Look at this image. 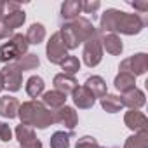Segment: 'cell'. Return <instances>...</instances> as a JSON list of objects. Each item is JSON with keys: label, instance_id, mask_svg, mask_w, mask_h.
Masks as SVG:
<instances>
[{"label": "cell", "instance_id": "8d00e7d4", "mask_svg": "<svg viewBox=\"0 0 148 148\" xmlns=\"http://www.w3.org/2000/svg\"><path fill=\"white\" fill-rule=\"evenodd\" d=\"M113 148H119V146H113Z\"/></svg>", "mask_w": 148, "mask_h": 148}, {"label": "cell", "instance_id": "52a82bcc", "mask_svg": "<svg viewBox=\"0 0 148 148\" xmlns=\"http://www.w3.org/2000/svg\"><path fill=\"white\" fill-rule=\"evenodd\" d=\"M0 77H2V84L4 89H7L9 92H18L21 89L23 84V71L16 66V63H9L2 68L0 71Z\"/></svg>", "mask_w": 148, "mask_h": 148}, {"label": "cell", "instance_id": "6da1fadb", "mask_svg": "<svg viewBox=\"0 0 148 148\" xmlns=\"http://www.w3.org/2000/svg\"><path fill=\"white\" fill-rule=\"evenodd\" d=\"M146 21L139 14H129L119 9H106L101 14L99 19V30L101 33H122V35H138L143 32Z\"/></svg>", "mask_w": 148, "mask_h": 148}, {"label": "cell", "instance_id": "8fae6325", "mask_svg": "<svg viewBox=\"0 0 148 148\" xmlns=\"http://www.w3.org/2000/svg\"><path fill=\"white\" fill-rule=\"evenodd\" d=\"M52 84H54V91H58V92H61L64 96L71 94L73 91L79 87L77 79L73 75H66V73H58V75H54Z\"/></svg>", "mask_w": 148, "mask_h": 148}, {"label": "cell", "instance_id": "9c48e42d", "mask_svg": "<svg viewBox=\"0 0 148 148\" xmlns=\"http://www.w3.org/2000/svg\"><path fill=\"white\" fill-rule=\"evenodd\" d=\"M54 122L63 125L64 129H68V132H71L73 129L77 127L79 124V115L75 112V108H71V106H61L59 110L54 112Z\"/></svg>", "mask_w": 148, "mask_h": 148}, {"label": "cell", "instance_id": "1f68e13d", "mask_svg": "<svg viewBox=\"0 0 148 148\" xmlns=\"http://www.w3.org/2000/svg\"><path fill=\"white\" fill-rule=\"evenodd\" d=\"M11 30H9V26L5 25V21H4V18H0V40H4V38H11Z\"/></svg>", "mask_w": 148, "mask_h": 148}, {"label": "cell", "instance_id": "4fadbf2b", "mask_svg": "<svg viewBox=\"0 0 148 148\" xmlns=\"http://www.w3.org/2000/svg\"><path fill=\"white\" fill-rule=\"evenodd\" d=\"M71 99H73V105L80 110H89L96 105V98L84 87V86H79L75 91L71 92Z\"/></svg>", "mask_w": 148, "mask_h": 148}, {"label": "cell", "instance_id": "cb8c5ba5", "mask_svg": "<svg viewBox=\"0 0 148 148\" xmlns=\"http://www.w3.org/2000/svg\"><path fill=\"white\" fill-rule=\"evenodd\" d=\"M99 103H101V108H103L105 112H108V113H117V112H120V110L124 108L122 99H120V96H117V94H105V96L99 99Z\"/></svg>", "mask_w": 148, "mask_h": 148}, {"label": "cell", "instance_id": "e0dca14e", "mask_svg": "<svg viewBox=\"0 0 148 148\" xmlns=\"http://www.w3.org/2000/svg\"><path fill=\"white\" fill-rule=\"evenodd\" d=\"M84 87L98 99H101L105 94H108V87H106V82H105V79L103 77H99V75H91V77H87V80H86V84H84Z\"/></svg>", "mask_w": 148, "mask_h": 148}, {"label": "cell", "instance_id": "8992f818", "mask_svg": "<svg viewBox=\"0 0 148 148\" xmlns=\"http://www.w3.org/2000/svg\"><path fill=\"white\" fill-rule=\"evenodd\" d=\"M45 56H47L51 64H61L68 58V49L64 47L59 32L51 35V38H49V42L45 45Z\"/></svg>", "mask_w": 148, "mask_h": 148}, {"label": "cell", "instance_id": "5b68a950", "mask_svg": "<svg viewBox=\"0 0 148 148\" xmlns=\"http://www.w3.org/2000/svg\"><path fill=\"white\" fill-rule=\"evenodd\" d=\"M119 70L120 71H125V73H131L132 77L145 75V73L148 71V54L136 52L131 58L122 59L120 64H119Z\"/></svg>", "mask_w": 148, "mask_h": 148}, {"label": "cell", "instance_id": "d590c367", "mask_svg": "<svg viewBox=\"0 0 148 148\" xmlns=\"http://www.w3.org/2000/svg\"><path fill=\"white\" fill-rule=\"evenodd\" d=\"M2 89H4V84H2V77H0V92H2Z\"/></svg>", "mask_w": 148, "mask_h": 148}, {"label": "cell", "instance_id": "2e32d148", "mask_svg": "<svg viewBox=\"0 0 148 148\" xmlns=\"http://www.w3.org/2000/svg\"><path fill=\"white\" fill-rule=\"evenodd\" d=\"M120 99H122V105L127 106L129 110H139V108L145 106V103H146L145 92H143L141 89H138V87H134V89L124 92Z\"/></svg>", "mask_w": 148, "mask_h": 148}, {"label": "cell", "instance_id": "7402d4cb", "mask_svg": "<svg viewBox=\"0 0 148 148\" xmlns=\"http://www.w3.org/2000/svg\"><path fill=\"white\" fill-rule=\"evenodd\" d=\"M16 66L21 70V71H30V70H37L40 66V58L37 54H32V52H26L23 56H19L16 61Z\"/></svg>", "mask_w": 148, "mask_h": 148}, {"label": "cell", "instance_id": "d4e9b609", "mask_svg": "<svg viewBox=\"0 0 148 148\" xmlns=\"http://www.w3.org/2000/svg\"><path fill=\"white\" fill-rule=\"evenodd\" d=\"M4 21H5V25L9 26V30L14 32L16 28H21V26L25 25V21H26V14H25L23 9H19V11H12V12L4 14Z\"/></svg>", "mask_w": 148, "mask_h": 148}, {"label": "cell", "instance_id": "484cf974", "mask_svg": "<svg viewBox=\"0 0 148 148\" xmlns=\"http://www.w3.org/2000/svg\"><path fill=\"white\" fill-rule=\"evenodd\" d=\"M124 148H148V129L129 136L124 143Z\"/></svg>", "mask_w": 148, "mask_h": 148}, {"label": "cell", "instance_id": "4316f807", "mask_svg": "<svg viewBox=\"0 0 148 148\" xmlns=\"http://www.w3.org/2000/svg\"><path fill=\"white\" fill-rule=\"evenodd\" d=\"M70 138H71V132L56 131L51 136L49 145H51V148H70Z\"/></svg>", "mask_w": 148, "mask_h": 148}, {"label": "cell", "instance_id": "4dcf8cb0", "mask_svg": "<svg viewBox=\"0 0 148 148\" xmlns=\"http://www.w3.org/2000/svg\"><path fill=\"white\" fill-rule=\"evenodd\" d=\"M11 139H12V129H11V125L7 122H0V141L7 143Z\"/></svg>", "mask_w": 148, "mask_h": 148}, {"label": "cell", "instance_id": "3957f363", "mask_svg": "<svg viewBox=\"0 0 148 148\" xmlns=\"http://www.w3.org/2000/svg\"><path fill=\"white\" fill-rule=\"evenodd\" d=\"M28 45L30 44H28V40L23 33L11 35L9 42H4L0 45V63H4V64L14 63L19 56L28 52Z\"/></svg>", "mask_w": 148, "mask_h": 148}, {"label": "cell", "instance_id": "f1b7e54d", "mask_svg": "<svg viewBox=\"0 0 148 148\" xmlns=\"http://www.w3.org/2000/svg\"><path fill=\"white\" fill-rule=\"evenodd\" d=\"M75 148H106V146H101L94 136H82L77 139Z\"/></svg>", "mask_w": 148, "mask_h": 148}, {"label": "cell", "instance_id": "836d02e7", "mask_svg": "<svg viewBox=\"0 0 148 148\" xmlns=\"http://www.w3.org/2000/svg\"><path fill=\"white\" fill-rule=\"evenodd\" d=\"M5 9H7L9 12H12V11H19V9H21V4H19V2H12V0H9V2H5Z\"/></svg>", "mask_w": 148, "mask_h": 148}, {"label": "cell", "instance_id": "d6986e66", "mask_svg": "<svg viewBox=\"0 0 148 148\" xmlns=\"http://www.w3.org/2000/svg\"><path fill=\"white\" fill-rule=\"evenodd\" d=\"M42 103H44L49 110L56 112V110H59L61 106L66 105V96L52 89V91H47V92L42 94Z\"/></svg>", "mask_w": 148, "mask_h": 148}, {"label": "cell", "instance_id": "ffe728a7", "mask_svg": "<svg viewBox=\"0 0 148 148\" xmlns=\"http://www.w3.org/2000/svg\"><path fill=\"white\" fill-rule=\"evenodd\" d=\"M44 89H45V82H44L42 77L32 75V77L26 80L25 91H26V94H28L32 99H37L38 96H42V94H44Z\"/></svg>", "mask_w": 148, "mask_h": 148}, {"label": "cell", "instance_id": "30bf717a", "mask_svg": "<svg viewBox=\"0 0 148 148\" xmlns=\"http://www.w3.org/2000/svg\"><path fill=\"white\" fill-rule=\"evenodd\" d=\"M59 35H61V40H63V44H64V47H66L68 51L77 49V47L82 44V38H80L79 32L75 30V26L71 25V21L61 25V28H59Z\"/></svg>", "mask_w": 148, "mask_h": 148}, {"label": "cell", "instance_id": "d6a6232c", "mask_svg": "<svg viewBox=\"0 0 148 148\" xmlns=\"http://www.w3.org/2000/svg\"><path fill=\"white\" fill-rule=\"evenodd\" d=\"M136 11H139V14H143V12H146L148 11V2H129Z\"/></svg>", "mask_w": 148, "mask_h": 148}, {"label": "cell", "instance_id": "277c9868", "mask_svg": "<svg viewBox=\"0 0 148 148\" xmlns=\"http://www.w3.org/2000/svg\"><path fill=\"white\" fill-rule=\"evenodd\" d=\"M82 61L89 68H94L103 61V45H101V33L99 32H96L89 40L84 42Z\"/></svg>", "mask_w": 148, "mask_h": 148}, {"label": "cell", "instance_id": "ba28073f", "mask_svg": "<svg viewBox=\"0 0 148 148\" xmlns=\"http://www.w3.org/2000/svg\"><path fill=\"white\" fill-rule=\"evenodd\" d=\"M14 134H16V139L19 143V148H42V141L37 138L35 129L19 124L16 127Z\"/></svg>", "mask_w": 148, "mask_h": 148}, {"label": "cell", "instance_id": "5bb4252c", "mask_svg": "<svg viewBox=\"0 0 148 148\" xmlns=\"http://www.w3.org/2000/svg\"><path fill=\"white\" fill-rule=\"evenodd\" d=\"M19 99L14 98V96H2L0 98V117H4V119H16L18 117V112H19Z\"/></svg>", "mask_w": 148, "mask_h": 148}, {"label": "cell", "instance_id": "ac0fdd59", "mask_svg": "<svg viewBox=\"0 0 148 148\" xmlns=\"http://www.w3.org/2000/svg\"><path fill=\"white\" fill-rule=\"evenodd\" d=\"M82 12V0H66L61 4V19L64 23L77 19Z\"/></svg>", "mask_w": 148, "mask_h": 148}, {"label": "cell", "instance_id": "9a60e30c", "mask_svg": "<svg viewBox=\"0 0 148 148\" xmlns=\"http://www.w3.org/2000/svg\"><path fill=\"white\" fill-rule=\"evenodd\" d=\"M101 45H103V51H106L112 56H120L124 51L122 38L115 33H101Z\"/></svg>", "mask_w": 148, "mask_h": 148}, {"label": "cell", "instance_id": "83f0119b", "mask_svg": "<svg viewBox=\"0 0 148 148\" xmlns=\"http://www.w3.org/2000/svg\"><path fill=\"white\" fill-rule=\"evenodd\" d=\"M61 73H66V75H73V77H75V73L80 70V61H79V58L77 56H68L61 64Z\"/></svg>", "mask_w": 148, "mask_h": 148}, {"label": "cell", "instance_id": "7c38bea8", "mask_svg": "<svg viewBox=\"0 0 148 148\" xmlns=\"http://www.w3.org/2000/svg\"><path fill=\"white\" fill-rule=\"evenodd\" d=\"M124 124H125L127 129H131V131H134V132H139V131H145V129H146L148 119H146V115H145L143 112H139V110H129V112H125V115H124Z\"/></svg>", "mask_w": 148, "mask_h": 148}, {"label": "cell", "instance_id": "7a4b0ae2", "mask_svg": "<svg viewBox=\"0 0 148 148\" xmlns=\"http://www.w3.org/2000/svg\"><path fill=\"white\" fill-rule=\"evenodd\" d=\"M18 117H19L23 125H28L32 129H47L49 125L56 124L54 122V112L49 110L38 99H30V101L21 103Z\"/></svg>", "mask_w": 148, "mask_h": 148}, {"label": "cell", "instance_id": "f546056e", "mask_svg": "<svg viewBox=\"0 0 148 148\" xmlns=\"http://www.w3.org/2000/svg\"><path fill=\"white\" fill-rule=\"evenodd\" d=\"M101 7L99 0H82V12L84 14H94Z\"/></svg>", "mask_w": 148, "mask_h": 148}, {"label": "cell", "instance_id": "e575fe53", "mask_svg": "<svg viewBox=\"0 0 148 148\" xmlns=\"http://www.w3.org/2000/svg\"><path fill=\"white\" fill-rule=\"evenodd\" d=\"M5 11V2H4V0H0V18H4V12Z\"/></svg>", "mask_w": 148, "mask_h": 148}, {"label": "cell", "instance_id": "44dd1931", "mask_svg": "<svg viewBox=\"0 0 148 148\" xmlns=\"http://www.w3.org/2000/svg\"><path fill=\"white\" fill-rule=\"evenodd\" d=\"M113 86H115V89L119 92L124 94V92H127V91L136 87V77H132L131 73H125V71H119L115 80H113Z\"/></svg>", "mask_w": 148, "mask_h": 148}, {"label": "cell", "instance_id": "603a6c76", "mask_svg": "<svg viewBox=\"0 0 148 148\" xmlns=\"http://www.w3.org/2000/svg\"><path fill=\"white\" fill-rule=\"evenodd\" d=\"M25 37H26L28 44L38 45V44H42V42L45 40V26H44L42 23H33V25L28 28V32H26Z\"/></svg>", "mask_w": 148, "mask_h": 148}]
</instances>
